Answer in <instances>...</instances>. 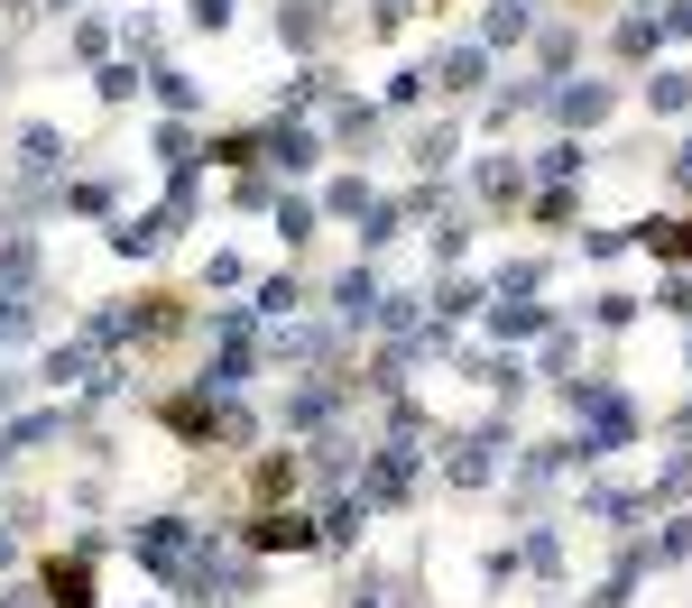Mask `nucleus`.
I'll return each mask as SVG.
<instances>
[{
    "mask_svg": "<svg viewBox=\"0 0 692 608\" xmlns=\"http://www.w3.org/2000/svg\"><path fill=\"white\" fill-rule=\"evenodd\" d=\"M158 102H167V111H194L203 93H194V74H158Z\"/></svg>",
    "mask_w": 692,
    "mask_h": 608,
    "instance_id": "14",
    "label": "nucleus"
},
{
    "mask_svg": "<svg viewBox=\"0 0 692 608\" xmlns=\"http://www.w3.org/2000/svg\"><path fill=\"white\" fill-rule=\"evenodd\" d=\"M259 544H315V525H305V516H268Z\"/></svg>",
    "mask_w": 692,
    "mask_h": 608,
    "instance_id": "15",
    "label": "nucleus"
},
{
    "mask_svg": "<svg viewBox=\"0 0 692 608\" xmlns=\"http://www.w3.org/2000/svg\"><path fill=\"white\" fill-rule=\"evenodd\" d=\"M388 231H397V203H388V194H370V203H361V241L379 249V241H388Z\"/></svg>",
    "mask_w": 692,
    "mask_h": 608,
    "instance_id": "9",
    "label": "nucleus"
},
{
    "mask_svg": "<svg viewBox=\"0 0 692 608\" xmlns=\"http://www.w3.org/2000/svg\"><path fill=\"white\" fill-rule=\"evenodd\" d=\"M10 396H19V378H0V406H10Z\"/></svg>",
    "mask_w": 692,
    "mask_h": 608,
    "instance_id": "28",
    "label": "nucleus"
},
{
    "mask_svg": "<svg viewBox=\"0 0 692 608\" xmlns=\"http://www.w3.org/2000/svg\"><path fill=\"white\" fill-rule=\"evenodd\" d=\"M194 29H231V0H194Z\"/></svg>",
    "mask_w": 692,
    "mask_h": 608,
    "instance_id": "23",
    "label": "nucleus"
},
{
    "mask_svg": "<svg viewBox=\"0 0 692 608\" xmlns=\"http://www.w3.org/2000/svg\"><path fill=\"white\" fill-rule=\"evenodd\" d=\"M683 553H692V525H664V535L647 544V563H683Z\"/></svg>",
    "mask_w": 692,
    "mask_h": 608,
    "instance_id": "16",
    "label": "nucleus"
},
{
    "mask_svg": "<svg viewBox=\"0 0 692 608\" xmlns=\"http://www.w3.org/2000/svg\"><path fill=\"white\" fill-rule=\"evenodd\" d=\"M46 378H56V387H102V351H93V341H74V351L46 360Z\"/></svg>",
    "mask_w": 692,
    "mask_h": 608,
    "instance_id": "2",
    "label": "nucleus"
},
{
    "mask_svg": "<svg viewBox=\"0 0 692 608\" xmlns=\"http://www.w3.org/2000/svg\"><path fill=\"white\" fill-rule=\"evenodd\" d=\"M351 608H388V599H379V590H351Z\"/></svg>",
    "mask_w": 692,
    "mask_h": 608,
    "instance_id": "25",
    "label": "nucleus"
},
{
    "mask_svg": "<svg viewBox=\"0 0 692 608\" xmlns=\"http://www.w3.org/2000/svg\"><path fill=\"white\" fill-rule=\"evenodd\" d=\"M29 323H38V313H29V305H19V296H10V286H0V341H29Z\"/></svg>",
    "mask_w": 692,
    "mask_h": 608,
    "instance_id": "13",
    "label": "nucleus"
},
{
    "mask_svg": "<svg viewBox=\"0 0 692 608\" xmlns=\"http://www.w3.org/2000/svg\"><path fill=\"white\" fill-rule=\"evenodd\" d=\"M647 102H656V111H692V74H656Z\"/></svg>",
    "mask_w": 692,
    "mask_h": 608,
    "instance_id": "8",
    "label": "nucleus"
},
{
    "mask_svg": "<svg viewBox=\"0 0 692 608\" xmlns=\"http://www.w3.org/2000/svg\"><path fill=\"white\" fill-rule=\"evenodd\" d=\"M332 305H342V323H379V277H342Z\"/></svg>",
    "mask_w": 692,
    "mask_h": 608,
    "instance_id": "3",
    "label": "nucleus"
},
{
    "mask_svg": "<svg viewBox=\"0 0 692 608\" xmlns=\"http://www.w3.org/2000/svg\"><path fill=\"white\" fill-rule=\"evenodd\" d=\"M600 111H609V84H573V93H563V120H573V129L600 120Z\"/></svg>",
    "mask_w": 692,
    "mask_h": 608,
    "instance_id": "6",
    "label": "nucleus"
},
{
    "mask_svg": "<svg viewBox=\"0 0 692 608\" xmlns=\"http://www.w3.org/2000/svg\"><path fill=\"white\" fill-rule=\"evenodd\" d=\"M139 563H148V572H185V563H194V535H185V516H158V525H139Z\"/></svg>",
    "mask_w": 692,
    "mask_h": 608,
    "instance_id": "1",
    "label": "nucleus"
},
{
    "mask_svg": "<svg viewBox=\"0 0 692 608\" xmlns=\"http://www.w3.org/2000/svg\"><path fill=\"white\" fill-rule=\"evenodd\" d=\"M0 442H56V415H19V425L0 434Z\"/></svg>",
    "mask_w": 692,
    "mask_h": 608,
    "instance_id": "22",
    "label": "nucleus"
},
{
    "mask_svg": "<svg viewBox=\"0 0 692 608\" xmlns=\"http://www.w3.org/2000/svg\"><path fill=\"white\" fill-rule=\"evenodd\" d=\"M56 10H74V0H56Z\"/></svg>",
    "mask_w": 692,
    "mask_h": 608,
    "instance_id": "29",
    "label": "nucleus"
},
{
    "mask_svg": "<svg viewBox=\"0 0 692 608\" xmlns=\"http://www.w3.org/2000/svg\"><path fill=\"white\" fill-rule=\"evenodd\" d=\"M664 19H674V29H683V38H692V0H674V10H664Z\"/></svg>",
    "mask_w": 692,
    "mask_h": 608,
    "instance_id": "24",
    "label": "nucleus"
},
{
    "mask_svg": "<svg viewBox=\"0 0 692 608\" xmlns=\"http://www.w3.org/2000/svg\"><path fill=\"white\" fill-rule=\"evenodd\" d=\"M674 175H683V184H692V148H683V157H674Z\"/></svg>",
    "mask_w": 692,
    "mask_h": 608,
    "instance_id": "26",
    "label": "nucleus"
},
{
    "mask_svg": "<svg viewBox=\"0 0 692 608\" xmlns=\"http://www.w3.org/2000/svg\"><path fill=\"white\" fill-rule=\"evenodd\" d=\"M480 84V46H453L444 56V93H471Z\"/></svg>",
    "mask_w": 692,
    "mask_h": 608,
    "instance_id": "7",
    "label": "nucleus"
},
{
    "mask_svg": "<svg viewBox=\"0 0 692 608\" xmlns=\"http://www.w3.org/2000/svg\"><path fill=\"white\" fill-rule=\"evenodd\" d=\"M637 10H647V0H637Z\"/></svg>",
    "mask_w": 692,
    "mask_h": 608,
    "instance_id": "30",
    "label": "nucleus"
},
{
    "mask_svg": "<svg viewBox=\"0 0 692 608\" xmlns=\"http://www.w3.org/2000/svg\"><path fill=\"white\" fill-rule=\"evenodd\" d=\"M323 415H332V387H296V396H287V425H305V434H315Z\"/></svg>",
    "mask_w": 692,
    "mask_h": 608,
    "instance_id": "5",
    "label": "nucleus"
},
{
    "mask_svg": "<svg viewBox=\"0 0 692 608\" xmlns=\"http://www.w3.org/2000/svg\"><path fill=\"white\" fill-rule=\"evenodd\" d=\"M277 360H323V332H277Z\"/></svg>",
    "mask_w": 692,
    "mask_h": 608,
    "instance_id": "21",
    "label": "nucleus"
},
{
    "mask_svg": "<svg viewBox=\"0 0 692 608\" xmlns=\"http://www.w3.org/2000/svg\"><path fill=\"white\" fill-rule=\"evenodd\" d=\"M499 332H508V341H526V332H545V313H535V305H518V296H508V305H499Z\"/></svg>",
    "mask_w": 692,
    "mask_h": 608,
    "instance_id": "11",
    "label": "nucleus"
},
{
    "mask_svg": "<svg viewBox=\"0 0 692 608\" xmlns=\"http://www.w3.org/2000/svg\"><path fill=\"white\" fill-rule=\"evenodd\" d=\"M277 231H287V241H305V231H315V203L287 194V203H277Z\"/></svg>",
    "mask_w": 692,
    "mask_h": 608,
    "instance_id": "18",
    "label": "nucleus"
},
{
    "mask_svg": "<svg viewBox=\"0 0 692 608\" xmlns=\"http://www.w3.org/2000/svg\"><path fill=\"white\" fill-rule=\"evenodd\" d=\"M56 157H65L56 129H29V139H19V167H29V175H56Z\"/></svg>",
    "mask_w": 692,
    "mask_h": 608,
    "instance_id": "4",
    "label": "nucleus"
},
{
    "mask_svg": "<svg viewBox=\"0 0 692 608\" xmlns=\"http://www.w3.org/2000/svg\"><path fill=\"white\" fill-rule=\"evenodd\" d=\"M453 480L471 489V480H490V442H471V452H453Z\"/></svg>",
    "mask_w": 692,
    "mask_h": 608,
    "instance_id": "17",
    "label": "nucleus"
},
{
    "mask_svg": "<svg viewBox=\"0 0 692 608\" xmlns=\"http://www.w3.org/2000/svg\"><path fill=\"white\" fill-rule=\"evenodd\" d=\"M277 38H287V46H305V38H315V10H305V0H287V19H277Z\"/></svg>",
    "mask_w": 692,
    "mask_h": 608,
    "instance_id": "20",
    "label": "nucleus"
},
{
    "mask_svg": "<svg viewBox=\"0 0 692 608\" xmlns=\"http://www.w3.org/2000/svg\"><path fill=\"white\" fill-rule=\"evenodd\" d=\"M29 268H38V249H29V241H10V249H0V277H10V286H29Z\"/></svg>",
    "mask_w": 692,
    "mask_h": 608,
    "instance_id": "19",
    "label": "nucleus"
},
{
    "mask_svg": "<svg viewBox=\"0 0 692 608\" xmlns=\"http://www.w3.org/2000/svg\"><path fill=\"white\" fill-rule=\"evenodd\" d=\"M10 553H19V544H10V525H0V563H10Z\"/></svg>",
    "mask_w": 692,
    "mask_h": 608,
    "instance_id": "27",
    "label": "nucleus"
},
{
    "mask_svg": "<svg viewBox=\"0 0 692 608\" xmlns=\"http://www.w3.org/2000/svg\"><path fill=\"white\" fill-rule=\"evenodd\" d=\"M508 38H526V0H499L490 10V46H508Z\"/></svg>",
    "mask_w": 692,
    "mask_h": 608,
    "instance_id": "12",
    "label": "nucleus"
},
{
    "mask_svg": "<svg viewBox=\"0 0 692 608\" xmlns=\"http://www.w3.org/2000/svg\"><path fill=\"white\" fill-rule=\"evenodd\" d=\"M268 157H277V167H315V139H305V129H277Z\"/></svg>",
    "mask_w": 692,
    "mask_h": 608,
    "instance_id": "10",
    "label": "nucleus"
}]
</instances>
